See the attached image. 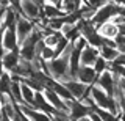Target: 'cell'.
<instances>
[{
  "label": "cell",
  "mask_w": 125,
  "mask_h": 121,
  "mask_svg": "<svg viewBox=\"0 0 125 121\" xmlns=\"http://www.w3.org/2000/svg\"><path fill=\"white\" fill-rule=\"evenodd\" d=\"M53 91L56 93V94L60 96L62 101H72V99H73V96L70 94V91L67 90V87H66L64 83H61V82H55Z\"/></svg>",
  "instance_id": "cell-17"
},
{
  "label": "cell",
  "mask_w": 125,
  "mask_h": 121,
  "mask_svg": "<svg viewBox=\"0 0 125 121\" xmlns=\"http://www.w3.org/2000/svg\"><path fill=\"white\" fill-rule=\"evenodd\" d=\"M2 61H3V66H5V71L13 74L19 66V61H21V54H19V49L17 50H13V52H5L2 55Z\"/></svg>",
  "instance_id": "cell-9"
},
{
  "label": "cell",
  "mask_w": 125,
  "mask_h": 121,
  "mask_svg": "<svg viewBox=\"0 0 125 121\" xmlns=\"http://www.w3.org/2000/svg\"><path fill=\"white\" fill-rule=\"evenodd\" d=\"M120 77L119 76H116V74H113L111 71H105L103 74H100L99 76V79H97L95 82V85L97 87H100L103 91H106L109 96H114V93H116V88H117V82H119Z\"/></svg>",
  "instance_id": "cell-4"
},
{
  "label": "cell",
  "mask_w": 125,
  "mask_h": 121,
  "mask_svg": "<svg viewBox=\"0 0 125 121\" xmlns=\"http://www.w3.org/2000/svg\"><path fill=\"white\" fill-rule=\"evenodd\" d=\"M116 44H117V50L120 54H125V35L119 33L116 38Z\"/></svg>",
  "instance_id": "cell-25"
},
{
  "label": "cell",
  "mask_w": 125,
  "mask_h": 121,
  "mask_svg": "<svg viewBox=\"0 0 125 121\" xmlns=\"http://www.w3.org/2000/svg\"><path fill=\"white\" fill-rule=\"evenodd\" d=\"M47 3H52V5H56V6H60V8H61L62 0H47Z\"/></svg>",
  "instance_id": "cell-30"
},
{
  "label": "cell",
  "mask_w": 125,
  "mask_h": 121,
  "mask_svg": "<svg viewBox=\"0 0 125 121\" xmlns=\"http://www.w3.org/2000/svg\"><path fill=\"white\" fill-rule=\"evenodd\" d=\"M33 2H34V3H36V5H38V6H41V8H42V6H44V5H45V3H47V0H33Z\"/></svg>",
  "instance_id": "cell-31"
},
{
  "label": "cell",
  "mask_w": 125,
  "mask_h": 121,
  "mask_svg": "<svg viewBox=\"0 0 125 121\" xmlns=\"http://www.w3.org/2000/svg\"><path fill=\"white\" fill-rule=\"evenodd\" d=\"M21 2H22V0H8L10 6H13L17 13H21Z\"/></svg>",
  "instance_id": "cell-28"
},
{
  "label": "cell",
  "mask_w": 125,
  "mask_h": 121,
  "mask_svg": "<svg viewBox=\"0 0 125 121\" xmlns=\"http://www.w3.org/2000/svg\"><path fill=\"white\" fill-rule=\"evenodd\" d=\"M109 2H113V3H117V5H120V2H122V0H109Z\"/></svg>",
  "instance_id": "cell-36"
},
{
  "label": "cell",
  "mask_w": 125,
  "mask_h": 121,
  "mask_svg": "<svg viewBox=\"0 0 125 121\" xmlns=\"http://www.w3.org/2000/svg\"><path fill=\"white\" fill-rule=\"evenodd\" d=\"M22 97H23V102L31 105V107H34V94H36V91H34L31 87H28L27 83H23L22 82Z\"/></svg>",
  "instance_id": "cell-18"
},
{
  "label": "cell",
  "mask_w": 125,
  "mask_h": 121,
  "mask_svg": "<svg viewBox=\"0 0 125 121\" xmlns=\"http://www.w3.org/2000/svg\"><path fill=\"white\" fill-rule=\"evenodd\" d=\"M78 121H92V120H91V116H84V118H81V120H78Z\"/></svg>",
  "instance_id": "cell-35"
},
{
  "label": "cell",
  "mask_w": 125,
  "mask_h": 121,
  "mask_svg": "<svg viewBox=\"0 0 125 121\" xmlns=\"http://www.w3.org/2000/svg\"><path fill=\"white\" fill-rule=\"evenodd\" d=\"M89 116H91V120H92V121H103V120H102L95 112H91V115H89Z\"/></svg>",
  "instance_id": "cell-29"
},
{
  "label": "cell",
  "mask_w": 125,
  "mask_h": 121,
  "mask_svg": "<svg viewBox=\"0 0 125 121\" xmlns=\"http://www.w3.org/2000/svg\"><path fill=\"white\" fill-rule=\"evenodd\" d=\"M21 14L25 16L27 19H30V21L36 22L42 16V8L38 6L33 0H22L21 2Z\"/></svg>",
  "instance_id": "cell-6"
},
{
  "label": "cell",
  "mask_w": 125,
  "mask_h": 121,
  "mask_svg": "<svg viewBox=\"0 0 125 121\" xmlns=\"http://www.w3.org/2000/svg\"><path fill=\"white\" fill-rule=\"evenodd\" d=\"M6 71H5V66H3V61H2V58H0V77L3 76Z\"/></svg>",
  "instance_id": "cell-32"
},
{
  "label": "cell",
  "mask_w": 125,
  "mask_h": 121,
  "mask_svg": "<svg viewBox=\"0 0 125 121\" xmlns=\"http://www.w3.org/2000/svg\"><path fill=\"white\" fill-rule=\"evenodd\" d=\"M99 52H100V57L105 58L108 63H113V61L119 57V54H120L116 47H109V46H105V44L99 49Z\"/></svg>",
  "instance_id": "cell-16"
},
{
  "label": "cell",
  "mask_w": 125,
  "mask_h": 121,
  "mask_svg": "<svg viewBox=\"0 0 125 121\" xmlns=\"http://www.w3.org/2000/svg\"><path fill=\"white\" fill-rule=\"evenodd\" d=\"M62 38H64V36H62V33H61V32H52L50 35L44 36L42 40H44V42H45L47 46H49V47H56V44L62 40Z\"/></svg>",
  "instance_id": "cell-20"
},
{
  "label": "cell",
  "mask_w": 125,
  "mask_h": 121,
  "mask_svg": "<svg viewBox=\"0 0 125 121\" xmlns=\"http://www.w3.org/2000/svg\"><path fill=\"white\" fill-rule=\"evenodd\" d=\"M92 112H95V113H97V115H99V116H100V118L103 120V121H120L119 118H117V116H114V115H113V113L109 112V110H106V108L95 107Z\"/></svg>",
  "instance_id": "cell-21"
},
{
  "label": "cell",
  "mask_w": 125,
  "mask_h": 121,
  "mask_svg": "<svg viewBox=\"0 0 125 121\" xmlns=\"http://www.w3.org/2000/svg\"><path fill=\"white\" fill-rule=\"evenodd\" d=\"M88 41H86V38L84 36H80L78 38V40L73 42V49H77V50H80V52H83V50L88 47Z\"/></svg>",
  "instance_id": "cell-24"
},
{
  "label": "cell",
  "mask_w": 125,
  "mask_h": 121,
  "mask_svg": "<svg viewBox=\"0 0 125 121\" xmlns=\"http://www.w3.org/2000/svg\"><path fill=\"white\" fill-rule=\"evenodd\" d=\"M99 33H100V36L103 38V40H116L117 38V35H119V27H117L114 22H105L103 25H100L99 28Z\"/></svg>",
  "instance_id": "cell-13"
},
{
  "label": "cell",
  "mask_w": 125,
  "mask_h": 121,
  "mask_svg": "<svg viewBox=\"0 0 125 121\" xmlns=\"http://www.w3.org/2000/svg\"><path fill=\"white\" fill-rule=\"evenodd\" d=\"M86 2H88L89 5L92 6V8H95V10H100L102 6H105L106 3H109V0H86Z\"/></svg>",
  "instance_id": "cell-26"
},
{
  "label": "cell",
  "mask_w": 125,
  "mask_h": 121,
  "mask_svg": "<svg viewBox=\"0 0 125 121\" xmlns=\"http://www.w3.org/2000/svg\"><path fill=\"white\" fill-rule=\"evenodd\" d=\"M97 79H99V74L94 71L92 66H80V71L77 74V80L78 82L91 87V85H95Z\"/></svg>",
  "instance_id": "cell-8"
},
{
  "label": "cell",
  "mask_w": 125,
  "mask_h": 121,
  "mask_svg": "<svg viewBox=\"0 0 125 121\" xmlns=\"http://www.w3.org/2000/svg\"><path fill=\"white\" fill-rule=\"evenodd\" d=\"M113 65H116V66H125V54H119V57L113 61Z\"/></svg>",
  "instance_id": "cell-27"
},
{
  "label": "cell",
  "mask_w": 125,
  "mask_h": 121,
  "mask_svg": "<svg viewBox=\"0 0 125 121\" xmlns=\"http://www.w3.org/2000/svg\"><path fill=\"white\" fill-rule=\"evenodd\" d=\"M61 33H62V36H64L66 40H69L72 44L81 36V32H80V28H78L77 24H66L64 27H62Z\"/></svg>",
  "instance_id": "cell-14"
},
{
  "label": "cell",
  "mask_w": 125,
  "mask_h": 121,
  "mask_svg": "<svg viewBox=\"0 0 125 121\" xmlns=\"http://www.w3.org/2000/svg\"><path fill=\"white\" fill-rule=\"evenodd\" d=\"M34 30H36V24H34L33 21H30V19H27L25 16L19 14L17 24H16V35H17V40H19V46H21L27 38H30Z\"/></svg>",
  "instance_id": "cell-3"
},
{
  "label": "cell",
  "mask_w": 125,
  "mask_h": 121,
  "mask_svg": "<svg viewBox=\"0 0 125 121\" xmlns=\"http://www.w3.org/2000/svg\"><path fill=\"white\" fill-rule=\"evenodd\" d=\"M3 115V101H2V96H0V118Z\"/></svg>",
  "instance_id": "cell-33"
},
{
  "label": "cell",
  "mask_w": 125,
  "mask_h": 121,
  "mask_svg": "<svg viewBox=\"0 0 125 121\" xmlns=\"http://www.w3.org/2000/svg\"><path fill=\"white\" fill-rule=\"evenodd\" d=\"M69 55H70V52H66V54H62L61 57L49 61V63H47V76L55 79L56 82H61V83L70 80V76H69Z\"/></svg>",
  "instance_id": "cell-1"
},
{
  "label": "cell",
  "mask_w": 125,
  "mask_h": 121,
  "mask_svg": "<svg viewBox=\"0 0 125 121\" xmlns=\"http://www.w3.org/2000/svg\"><path fill=\"white\" fill-rule=\"evenodd\" d=\"M19 113H21V112H19ZM21 118H22V121H31L30 118H27V116L23 115V113H21Z\"/></svg>",
  "instance_id": "cell-34"
},
{
  "label": "cell",
  "mask_w": 125,
  "mask_h": 121,
  "mask_svg": "<svg viewBox=\"0 0 125 121\" xmlns=\"http://www.w3.org/2000/svg\"><path fill=\"white\" fill-rule=\"evenodd\" d=\"M119 11H120V5L109 2L105 6H102L100 10L95 11V14H94V17L91 19V22H92V25L95 27V28H99V27L103 25L105 22H109L114 16H117Z\"/></svg>",
  "instance_id": "cell-2"
},
{
  "label": "cell",
  "mask_w": 125,
  "mask_h": 121,
  "mask_svg": "<svg viewBox=\"0 0 125 121\" xmlns=\"http://www.w3.org/2000/svg\"><path fill=\"white\" fill-rule=\"evenodd\" d=\"M91 96L94 99V102H95L97 107L100 108H109V104H111L113 101V96H109L106 91H103L100 87H97V85H91Z\"/></svg>",
  "instance_id": "cell-7"
},
{
  "label": "cell",
  "mask_w": 125,
  "mask_h": 121,
  "mask_svg": "<svg viewBox=\"0 0 125 121\" xmlns=\"http://www.w3.org/2000/svg\"><path fill=\"white\" fill-rule=\"evenodd\" d=\"M19 49V40L17 35H16V30H10L6 28L5 33H3V50L5 52H13V50Z\"/></svg>",
  "instance_id": "cell-11"
},
{
  "label": "cell",
  "mask_w": 125,
  "mask_h": 121,
  "mask_svg": "<svg viewBox=\"0 0 125 121\" xmlns=\"http://www.w3.org/2000/svg\"><path fill=\"white\" fill-rule=\"evenodd\" d=\"M0 58H2V57H0Z\"/></svg>",
  "instance_id": "cell-38"
},
{
  "label": "cell",
  "mask_w": 125,
  "mask_h": 121,
  "mask_svg": "<svg viewBox=\"0 0 125 121\" xmlns=\"http://www.w3.org/2000/svg\"><path fill=\"white\" fill-rule=\"evenodd\" d=\"M64 85L67 87V90L70 91V94L73 96V99H75V101H80L81 97L84 96V93L88 91V88H89L88 85L78 82L77 79H70L67 82H64Z\"/></svg>",
  "instance_id": "cell-10"
},
{
  "label": "cell",
  "mask_w": 125,
  "mask_h": 121,
  "mask_svg": "<svg viewBox=\"0 0 125 121\" xmlns=\"http://www.w3.org/2000/svg\"><path fill=\"white\" fill-rule=\"evenodd\" d=\"M120 5H122V6H125V0H122V2H120Z\"/></svg>",
  "instance_id": "cell-37"
},
{
  "label": "cell",
  "mask_w": 125,
  "mask_h": 121,
  "mask_svg": "<svg viewBox=\"0 0 125 121\" xmlns=\"http://www.w3.org/2000/svg\"><path fill=\"white\" fill-rule=\"evenodd\" d=\"M92 68H94V71H95V72L100 76V74H103L105 71H108V69H109V63H108L106 60H105V58L99 57V58H97V61L94 63Z\"/></svg>",
  "instance_id": "cell-22"
},
{
  "label": "cell",
  "mask_w": 125,
  "mask_h": 121,
  "mask_svg": "<svg viewBox=\"0 0 125 121\" xmlns=\"http://www.w3.org/2000/svg\"><path fill=\"white\" fill-rule=\"evenodd\" d=\"M64 102H66V105H67V108H69V116H70L72 121H78V120L84 118V116H89L91 112H92L91 108L86 107V105L83 102H80V101L72 99V101H64Z\"/></svg>",
  "instance_id": "cell-5"
},
{
  "label": "cell",
  "mask_w": 125,
  "mask_h": 121,
  "mask_svg": "<svg viewBox=\"0 0 125 121\" xmlns=\"http://www.w3.org/2000/svg\"><path fill=\"white\" fill-rule=\"evenodd\" d=\"M42 58L44 61H52L55 60V47H49V46H45L44 50L41 52V55H39Z\"/></svg>",
  "instance_id": "cell-23"
},
{
  "label": "cell",
  "mask_w": 125,
  "mask_h": 121,
  "mask_svg": "<svg viewBox=\"0 0 125 121\" xmlns=\"http://www.w3.org/2000/svg\"><path fill=\"white\" fill-rule=\"evenodd\" d=\"M42 14H44L47 19H56V17H62L66 13L60 6L52 5V3H45V5L42 6Z\"/></svg>",
  "instance_id": "cell-15"
},
{
  "label": "cell",
  "mask_w": 125,
  "mask_h": 121,
  "mask_svg": "<svg viewBox=\"0 0 125 121\" xmlns=\"http://www.w3.org/2000/svg\"><path fill=\"white\" fill-rule=\"evenodd\" d=\"M11 85H13L11 74L5 72L2 77H0V94H10L11 93Z\"/></svg>",
  "instance_id": "cell-19"
},
{
  "label": "cell",
  "mask_w": 125,
  "mask_h": 121,
  "mask_svg": "<svg viewBox=\"0 0 125 121\" xmlns=\"http://www.w3.org/2000/svg\"><path fill=\"white\" fill-rule=\"evenodd\" d=\"M100 57V52L97 47H92V46H88L83 52H81V66H94V63L97 61V58Z\"/></svg>",
  "instance_id": "cell-12"
}]
</instances>
